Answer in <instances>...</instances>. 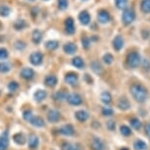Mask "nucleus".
<instances>
[{
  "label": "nucleus",
  "instance_id": "f257e3e1",
  "mask_svg": "<svg viewBox=\"0 0 150 150\" xmlns=\"http://www.w3.org/2000/svg\"><path fill=\"white\" fill-rule=\"evenodd\" d=\"M129 91L132 98L138 103H144L148 98V90L140 83H132L129 87Z\"/></svg>",
  "mask_w": 150,
  "mask_h": 150
},
{
  "label": "nucleus",
  "instance_id": "f03ea898",
  "mask_svg": "<svg viewBox=\"0 0 150 150\" xmlns=\"http://www.w3.org/2000/svg\"><path fill=\"white\" fill-rule=\"evenodd\" d=\"M141 61L142 60H141L140 54L137 51L131 52L127 56V65H128L129 68H132V69L137 68L141 64Z\"/></svg>",
  "mask_w": 150,
  "mask_h": 150
},
{
  "label": "nucleus",
  "instance_id": "7ed1b4c3",
  "mask_svg": "<svg viewBox=\"0 0 150 150\" xmlns=\"http://www.w3.org/2000/svg\"><path fill=\"white\" fill-rule=\"evenodd\" d=\"M122 20H123L125 25H131L135 20V12L134 11V9H132V8H127L123 13Z\"/></svg>",
  "mask_w": 150,
  "mask_h": 150
},
{
  "label": "nucleus",
  "instance_id": "20e7f679",
  "mask_svg": "<svg viewBox=\"0 0 150 150\" xmlns=\"http://www.w3.org/2000/svg\"><path fill=\"white\" fill-rule=\"evenodd\" d=\"M66 100L70 105L73 106H79L83 103V98L78 93H70V94H68Z\"/></svg>",
  "mask_w": 150,
  "mask_h": 150
},
{
  "label": "nucleus",
  "instance_id": "39448f33",
  "mask_svg": "<svg viewBox=\"0 0 150 150\" xmlns=\"http://www.w3.org/2000/svg\"><path fill=\"white\" fill-rule=\"evenodd\" d=\"M61 119V114L60 112L57 111V110H54V109H51L49 110L47 113V120L49 123H57V122L60 121Z\"/></svg>",
  "mask_w": 150,
  "mask_h": 150
},
{
  "label": "nucleus",
  "instance_id": "423d86ee",
  "mask_svg": "<svg viewBox=\"0 0 150 150\" xmlns=\"http://www.w3.org/2000/svg\"><path fill=\"white\" fill-rule=\"evenodd\" d=\"M59 134H63V135H67V137H71L75 134V128L70 124H67V125H64L62 126L60 129H58Z\"/></svg>",
  "mask_w": 150,
  "mask_h": 150
},
{
  "label": "nucleus",
  "instance_id": "0eeeda50",
  "mask_svg": "<svg viewBox=\"0 0 150 150\" xmlns=\"http://www.w3.org/2000/svg\"><path fill=\"white\" fill-rule=\"evenodd\" d=\"M28 145H29L30 149H36L39 144V139L38 135L35 134H30L28 137Z\"/></svg>",
  "mask_w": 150,
  "mask_h": 150
},
{
  "label": "nucleus",
  "instance_id": "6e6552de",
  "mask_svg": "<svg viewBox=\"0 0 150 150\" xmlns=\"http://www.w3.org/2000/svg\"><path fill=\"white\" fill-rule=\"evenodd\" d=\"M90 147L92 150H104V143L99 137H93L90 143Z\"/></svg>",
  "mask_w": 150,
  "mask_h": 150
},
{
  "label": "nucleus",
  "instance_id": "1a4fd4ad",
  "mask_svg": "<svg viewBox=\"0 0 150 150\" xmlns=\"http://www.w3.org/2000/svg\"><path fill=\"white\" fill-rule=\"evenodd\" d=\"M117 107L120 110L123 111H127V110L131 109V103L129 102V100L125 97H121L117 102Z\"/></svg>",
  "mask_w": 150,
  "mask_h": 150
},
{
  "label": "nucleus",
  "instance_id": "9d476101",
  "mask_svg": "<svg viewBox=\"0 0 150 150\" xmlns=\"http://www.w3.org/2000/svg\"><path fill=\"white\" fill-rule=\"evenodd\" d=\"M75 116H76V119H77L79 122H81V123H84V122H86L89 118V114L86 111H84V110L77 111Z\"/></svg>",
  "mask_w": 150,
  "mask_h": 150
},
{
  "label": "nucleus",
  "instance_id": "9b49d317",
  "mask_svg": "<svg viewBox=\"0 0 150 150\" xmlns=\"http://www.w3.org/2000/svg\"><path fill=\"white\" fill-rule=\"evenodd\" d=\"M9 145V138H8V132H5L0 137V150H6Z\"/></svg>",
  "mask_w": 150,
  "mask_h": 150
},
{
  "label": "nucleus",
  "instance_id": "f8f14e48",
  "mask_svg": "<svg viewBox=\"0 0 150 150\" xmlns=\"http://www.w3.org/2000/svg\"><path fill=\"white\" fill-rule=\"evenodd\" d=\"M30 124L33 125V127H36V128H41V127H44V120L39 116H33L32 118V120L30 121Z\"/></svg>",
  "mask_w": 150,
  "mask_h": 150
},
{
  "label": "nucleus",
  "instance_id": "ddd939ff",
  "mask_svg": "<svg viewBox=\"0 0 150 150\" xmlns=\"http://www.w3.org/2000/svg\"><path fill=\"white\" fill-rule=\"evenodd\" d=\"M113 47L115 48L116 51H120L124 47V39L121 35H117L113 40Z\"/></svg>",
  "mask_w": 150,
  "mask_h": 150
},
{
  "label": "nucleus",
  "instance_id": "4468645a",
  "mask_svg": "<svg viewBox=\"0 0 150 150\" xmlns=\"http://www.w3.org/2000/svg\"><path fill=\"white\" fill-rule=\"evenodd\" d=\"M13 139L18 145H24V144H26V142H27L26 135L24 134H22V132H18V134H14Z\"/></svg>",
  "mask_w": 150,
  "mask_h": 150
},
{
  "label": "nucleus",
  "instance_id": "2eb2a0df",
  "mask_svg": "<svg viewBox=\"0 0 150 150\" xmlns=\"http://www.w3.org/2000/svg\"><path fill=\"white\" fill-rule=\"evenodd\" d=\"M65 81L70 86H76L78 83V76L76 74H68L65 78Z\"/></svg>",
  "mask_w": 150,
  "mask_h": 150
},
{
  "label": "nucleus",
  "instance_id": "dca6fc26",
  "mask_svg": "<svg viewBox=\"0 0 150 150\" xmlns=\"http://www.w3.org/2000/svg\"><path fill=\"white\" fill-rule=\"evenodd\" d=\"M100 99L102 103H104L105 105H109V104L112 102V95L109 91H104L101 93Z\"/></svg>",
  "mask_w": 150,
  "mask_h": 150
},
{
  "label": "nucleus",
  "instance_id": "f3484780",
  "mask_svg": "<svg viewBox=\"0 0 150 150\" xmlns=\"http://www.w3.org/2000/svg\"><path fill=\"white\" fill-rule=\"evenodd\" d=\"M46 96H47V92L45 90H38L35 93V95H33V98H35L36 102H41V101H43L46 98Z\"/></svg>",
  "mask_w": 150,
  "mask_h": 150
},
{
  "label": "nucleus",
  "instance_id": "a211bd4d",
  "mask_svg": "<svg viewBox=\"0 0 150 150\" xmlns=\"http://www.w3.org/2000/svg\"><path fill=\"white\" fill-rule=\"evenodd\" d=\"M21 75H22V77L24 79H26V80H30V79L33 78L35 73H33V71L32 69H30V68H26V69H24L22 71Z\"/></svg>",
  "mask_w": 150,
  "mask_h": 150
},
{
  "label": "nucleus",
  "instance_id": "6ab92c4d",
  "mask_svg": "<svg viewBox=\"0 0 150 150\" xmlns=\"http://www.w3.org/2000/svg\"><path fill=\"white\" fill-rule=\"evenodd\" d=\"M140 10L145 14H150V0H142L141 1Z\"/></svg>",
  "mask_w": 150,
  "mask_h": 150
},
{
  "label": "nucleus",
  "instance_id": "aec40b11",
  "mask_svg": "<svg viewBox=\"0 0 150 150\" xmlns=\"http://www.w3.org/2000/svg\"><path fill=\"white\" fill-rule=\"evenodd\" d=\"M98 20H99V22L102 23V24L108 23L110 20V16H109L108 12H106V11H101L98 15Z\"/></svg>",
  "mask_w": 150,
  "mask_h": 150
},
{
  "label": "nucleus",
  "instance_id": "412c9836",
  "mask_svg": "<svg viewBox=\"0 0 150 150\" xmlns=\"http://www.w3.org/2000/svg\"><path fill=\"white\" fill-rule=\"evenodd\" d=\"M67 96H68V94L66 93V91H64V90H59V91L55 92L54 99L57 101H63V100H66Z\"/></svg>",
  "mask_w": 150,
  "mask_h": 150
},
{
  "label": "nucleus",
  "instance_id": "4be33fe9",
  "mask_svg": "<svg viewBox=\"0 0 150 150\" xmlns=\"http://www.w3.org/2000/svg\"><path fill=\"white\" fill-rule=\"evenodd\" d=\"M134 150H145L147 148V145L143 140L137 139V140L134 141Z\"/></svg>",
  "mask_w": 150,
  "mask_h": 150
},
{
  "label": "nucleus",
  "instance_id": "5701e85b",
  "mask_svg": "<svg viewBox=\"0 0 150 150\" xmlns=\"http://www.w3.org/2000/svg\"><path fill=\"white\" fill-rule=\"evenodd\" d=\"M56 83H57V79L54 76H48L45 79V84H46L47 86H50V87H53L56 86Z\"/></svg>",
  "mask_w": 150,
  "mask_h": 150
},
{
  "label": "nucleus",
  "instance_id": "b1692460",
  "mask_svg": "<svg viewBox=\"0 0 150 150\" xmlns=\"http://www.w3.org/2000/svg\"><path fill=\"white\" fill-rule=\"evenodd\" d=\"M129 124H131V126L134 129H137V131L140 129L141 128V122L139 119H137V118H132L131 120H129Z\"/></svg>",
  "mask_w": 150,
  "mask_h": 150
},
{
  "label": "nucleus",
  "instance_id": "393cba45",
  "mask_svg": "<svg viewBox=\"0 0 150 150\" xmlns=\"http://www.w3.org/2000/svg\"><path fill=\"white\" fill-rule=\"evenodd\" d=\"M73 65L75 67H77L78 69H83L84 62L81 57H76V58L73 59Z\"/></svg>",
  "mask_w": 150,
  "mask_h": 150
},
{
  "label": "nucleus",
  "instance_id": "a878e982",
  "mask_svg": "<svg viewBox=\"0 0 150 150\" xmlns=\"http://www.w3.org/2000/svg\"><path fill=\"white\" fill-rule=\"evenodd\" d=\"M120 132L124 137H129L132 134V129H129V127L126 126V125H123V126L120 127Z\"/></svg>",
  "mask_w": 150,
  "mask_h": 150
},
{
  "label": "nucleus",
  "instance_id": "bb28decb",
  "mask_svg": "<svg viewBox=\"0 0 150 150\" xmlns=\"http://www.w3.org/2000/svg\"><path fill=\"white\" fill-rule=\"evenodd\" d=\"M30 60H32L33 64L35 65H39L41 63V60H42V57L41 55L39 54V53H35V54L32 55V57H30Z\"/></svg>",
  "mask_w": 150,
  "mask_h": 150
},
{
  "label": "nucleus",
  "instance_id": "cd10ccee",
  "mask_svg": "<svg viewBox=\"0 0 150 150\" xmlns=\"http://www.w3.org/2000/svg\"><path fill=\"white\" fill-rule=\"evenodd\" d=\"M91 69L93 72L95 74H97V75H100L101 72H102V67L100 66V64H99L98 62H93L91 64Z\"/></svg>",
  "mask_w": 150,
  "mask_h": 150
},
{
  "label": "nucleus",
  "instance_id": "c85d7f7f",
  "mask_svg": "<svg viewBox=\"0 0 150 150\" xmlns=\"http://www.w3.org/2000/svg\"><path fill=\"white\" fill-rule=\"evenodd\" d=\"M76 50H77V46L74 43H68L65 46V51H66V53H69V54H72V53L76 52Z\"/></svg>",
  "mask_w": 150,
  "mask_h": 150
},
{
  "label": "nucleus",
  "instance_id": "c756f323",
  "mask_svg": "<svg viewBox=\"0 0 150 150\" xmlns=\"http://www.w3.org/2000/svg\"><path fill=\"white\" fill-rule=\"evenodd\" d=\"M80 19H81V22L83 23V25H87L89 23V20H90L88 14H87L86 12L81 13V16H80Z\"/></svg>",
  "mask_w": 150,
  "mask_h": 150
},
{
  "label": "nucleus",
  "instance_id": "7c9ffc66",
  "mask_svg": "<svg viewBox=\"0 0 150 150\" xmlns=\"http://www.w3.org/2000/svg\"><path fill=\"white\" fill-rule=\"evenodd\" d=\"M33 117V114L30 110H26V111L23 113V118H24V120L27 122H30L32 120Z\"/></svg>",
  "mask_w": 150,
  "mask_h": 150
},
{
  "label": "nucleus",
  "instance_id": "2f4dec72",
  "mask_svg": "<svg viewBox=\"0 0 150 150\" xmlns=\"http://www.w3.org/2000/svg\"><path fill=\"white\" fill-rule=\"evenodd\" d=\"M128 4V0H116V5L119 9H124Z\"/></svg>",
  "mask_w": 150,
  "mask_h": 150
},
{
  "label": "nucleus",
  "instance_id": "473e14b6",
  "mask_svg": "<svg viewBox=\"0 0 150 150\" xmlns=\"http://www.w3.org/2000/svg\"><path fill=\"white\" fill-rule=\"evenodd\" d=\"M114 111H113L112 108H110V107H103L102 108V115L103 116H106V117H108V116H112Z\"/></svg>",
  "mask_w": 150,
  "mask_h": 150
},
{
  "label": "nucleus",
  "instance_id": "72a5a7b5",
  "mask_svg": "<svg viewBox=\"0 0 150 150\" xmlns=\"http://www.w3.org/2000/svg\"><path fill=\"white\" fill-rule=\"evenodd\" d=\"M103 61L105 62L106 64H112V62L114 61V57H113V55L112 54H110V53H107L106 55H104V57H103Z\"/></svg>",
  "mask_w": 150,
  "mask_h": 150
},
{
  "label": "nucleus",
  "instance_id": "f704fd0d",
  "mask_svg": "<svg viewBox=\"0 0 150 150\" xmlns=\"http://www.w3.org/2000/svg\"><path fill=\"white\" fill-rule=\"evenodd\" d=\"M8 88H9V90L11 92H14L16 91L17 89L19 88V84L16 83V81H12V83H9V86H8Z\"/></svg>",
  "mask_w": 150,
  "mask_h": 150
},
{
  "label": "nucleus",
  "instance_id": "c9c22d12",
  "mask_svg": "<svg viewBox=\"0 0 150 150\" xmlns=\"http://www.w3.org/2000/svg\"><path fill=\"white\" fill-rule=\"evenodd\" d=\"M61 150H73V144L65 141L61 144Z\"/></svg>",
  "mask_w": 150,
  "mask_h": 150
},
{
  "label": "nucleus",
  "instance_id": "e433bc0d",
  "mask_svg": "<svg viewBox=\"0 0 150 150\" xmlns=\"http://www.w3.org/2000/svg\"><path fill=\"white\" fill-rule=\"evenodd\" d=\"M106 127H107V129H109V131H114L115 129V128H116V123L114 121H112V120H110V121H108L106 123Z\"/></svg>",
  "mask_w": 150,
  "mask_h": 150
},
{
  "label": "nucleus",
  "instance_id": "4c0bfd02",
  "mask_svg": "<svg viewBox=\"0 0 150 150\" xmlns=\"http://www.w3.org/2000/svg\"><path fill=\"white\" fill-rule=\"evenodd\" d=\"M10 69H11L10 65L7 64V63L0 65V72H2V73H6V72H8V71H10Z\"/></svg>",
  "mask_w": 150,
  "mask_h": 150
},
{
  "label": "nucleus",
  "instance_id": "58836bf2",
  "mask_svg": "<svg viewBox=\"0 0 150 150\" xmlns=\"http://www.w3.org/2000/svg\"><path fill=\"white\" fill-rule=\"evenodd\" d=\"M7 51L4 49H0V59H5L7 57Z\"/></svg>",
  "mask_w": 150,
  "mask_h": 150
},
{
  "label": "nucleus",
  "instance_id": "ea45409f",
  "mask_svg": "<svg viewBox=\"0 0 150 150\" xmlns=\"http://www.w3.org/2000/svg\"><path fill=\"white\" fill-rule=\"evenodd\" d=\"M83 46L86 48H88L89 45H90V42H89V40L87 38H83Z\"/></svg>",
  "mask_w": 150,
  "mask_h": 150
},
{
  "label": "nucleus",
  "instance_id": "a19ab883",
  "mask_svg": "<svg viewBox=\"0 0 150 150\" xmlns=\"http://www.w3.org/2000/svg\"><path fill=\"white\" fill-rule=\"evenodd\" d=\"M145 134H146L147 137H150V123L146 125V127H145Z\"/></svg>",
  "mask_w": 150,
  "mask_h": 150
},
{
  "label": "nucleus",
  "instance_id": "79ce46f5",
  "mask_svg": "<svg viewBox=\"0 0 150 150\" xmlns=\"http://www.w3.org/2000/svg\"><path fill=\"white\" fill-rule=\"evenodd\" d=\"M121 150H129V149L128 148H122Z\"/></svg>",
  "mask_w": 150,
  "mask_h": 150
}]
</instances>
